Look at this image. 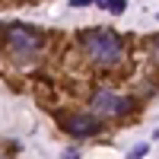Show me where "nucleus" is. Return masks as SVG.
<instances>
[{
    "mask_svg": "<svg viewBox=\"0 0 159 159\" xmlns=\"http://www.w3.org/2000/svg\"><path fill=\"white\" fill-rule=\"evenodd\" d=\"M86 3H92V0H70V7H86Z\"/></svg>",
    "mask_w": 159,
    "mask_h": 159,
    "instance_id": "obj_8",
    "label": "nucleus"
},
{
    "mask_svg": "<svg viewBox=\"0 0 159 159\" xmlns=\"http://www.w3.org/2000/svg\"><path fill=\"white\" fill-rule=\"evenodd\" d=\"M89 105H92L96 115H127V111H134V99L121 96V92H111V89H96Z\"/></svg>",
    "mask_w": 159,
    "mask_h": 159,
    "instance_id": "obj_3",
    "label": "nucleus"
},
{
    "mask_svg": "<svg viewBox=\"0 0 159 159\" xmlns=\"http://www.w3.org/2000/svg\"><path fill=\"white\" fill-rule=\"evenodd\" d=\"M96 7L111 10V13H124V10H127V0H96Z\"/></svg>",
    "mask_w": 159,
    "mask_h": 159,
    "instance_id": "obj_5",
    "label": "nucleus"
},
{
    "mask_svg": "<svg viewBox=\"0 0 159 159\" xmlns=\"http://www.w3.org/2000/svg\"><path fill=\"white\" fill-rule=\"evenodd\" d=\"M3 42H7V48H10L19 61H29V57H35L38 51L45 48V35L38 32V29H32V25L13 22V25H7Z\"/></svg>",
    "mask_w": 159,
    "mask_h": 159,
    "instance_id": "obj_2",
    "label": "nucleus"
},
{
    "mask_svg": "<svg viewBox=\"0 0 159 159\" xmlns=\"http://www.w3.org/2000/svg\"><path fill=\"white\" fill-rule=\"evenodd\" d=\"M150 51H153V61L159 64V35H156V38H153V42H150Z\"/></svg>",
    "mask_w": 159,
    "mask_h": 159,
    "instance_id": "obj_6",
    "label": "nucleus"
},
{
    "mask_svg": "<svg viewBox=\"0 0 159 159\" xmlns=\"http://www.w3.org/2000/svg\"><path fill=\"white\" fill-rule=\"evenodd\" d=\"M61 159H80V150H64Z\"/></svg>",
    "mask_w": 159,
    "mask_h": 159,
    "instance_id": "obj_7",
    "label": "nucleus"
},
{
    "mask_svg": "<svg viewBox=\"0 0 159 159\" xmlns=\"http://www.w3.org/2000/svg\"><path fill=\"white\" fill-rule=\"evenodd\" d=\"M0 159H3V156H0Z\"/></svg>",
    "mask_w": 159,
    "mask_h": 159,
    "instance_id": "obj_10",
    "label": "nucleus"
},
{
    "mask_svg": "<svg viewBox=\"0 0 159 159\" xmlns=\"http://www.w3.org/2000/svg\"><path fill=\"white\" fill-rule=\"evenodd\" d=\"M127 159H134V156H127Z\"/></svg>",
    "mask_w": 159,
    "mask_h": 159,
    "instance_id": "obj_9",
    "label": "nucleus"
},
{
    "mask_svg": "<svg viewBox=\"0 0 159 159\" xmlns=\"http://www.w3.org/2000/svg\"><path fill=\"white\" fill-rule=\"evenodd\" d=\"M80 42H83V51L96 64H118L124 57V42L111 29H86L80 35Z\"/></svg>",
    "mask_w": 159,
    "mask_h": 159,
    "instance_id": "obj_1",
    "label": "nucleus"
},
{
    "mask_svg": "<svg viewBox=\"0 0 159 159\" xmlns=\"http://www.w3.org/2000/svg\"><path fill=\"white\" fill-rule=\"evenodd\" d=\"M64 127L70 130V137H96L102 130V121L92 115H73L70 121H64Z\"/></svg>",
    "mask_w": 159,
    "mask_h": 159,
    "instance_id": "obj_4",
    "label": "nucleus"
}]
</instances>
